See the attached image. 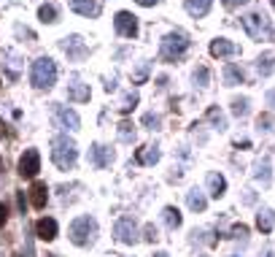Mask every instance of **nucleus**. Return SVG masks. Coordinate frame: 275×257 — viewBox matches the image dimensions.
<instances>
[{
    "label": "nucleus",
    "mask_w": 275,
    "mask_h": 257,
    "mask_svg": "<svg viewBox=\"0 0 275 257\" xmlns=\"http://www.w3.org/2000/svg\"><path fill=\"white\" fill-rule=\"evenodd\" d=\"M243 27L245 33H248L251 38H256V41H262V38H273L275 41V27H273V19L265 14V11H251V14H245L243 19Z\"/></svg>",
    "instance_id": "nucleus-1"
},
{
    "label": "nucleus",
    "mask_w": 275,
    "mask_h": 257,
    "mask_svg": "<svg viewBox=\"0 0 275 257\" xmlns=\"http://www.w3.org/2000/svg\"><path fill=\"white\" fill-rule=\"evenodd\" d=\"M76 157H78V149H76V141L68 138V135H57L51 141V160H54L57 168L68 171L76 165Z\"/></svg>",
    "instance_id": "nucleus-2"
},
{
    "label": "nucleus",
    "mask_w": 275,
    "mask_h": 257,
    "mask_svg": "<svg viewBox=\"0 0 275 257\" xmlns=\"http://www.w3.org/2000/svg\"><path fill=\"white\" fill-rule=\"evenodd\" d=\"M189 49V36L181 30L175 33H168V36L162 38V46H159V57H162L165 62H178L183 54H186Z\"/></svg>",
    "instance_id": "nucleus-3"
},
{
    "label": "nucleus",
    "mask_w": 275,
    "mask_h": 257,
    "mask_svg": "<svg viewBox=\"0 0 275 257\" xmlns=\"http://www.w3.org/2000/svg\"><path fill=\"white\" fill-rule=\"evenodd\" d=\"M30 82H33V87H38V89H51V87H54V82H57L54 60H49V57H38V60L33 62V68H30Z\"/></svg>",
    "instance_id": "nucleus-4"
},
{
    "label": "nucleus",
    "mask_w": 275,
    "mask_h": 257,
    "mask_svg": "<svg viewBox=\"0 0 275 257\" xmlns=\"http://www.w3.org/2000/svg\"><path fill=\"white\" fill-rule=\"evenodd\" d=\"M68 236H70V241L76 244V247H89L97 236V222L92 219V216H78V219L70 222Z\"/></svg>",
    "instance_id": "nucleus-5"
},
{
    "label": "nucleus",
    "mask_w": 275,
    "mask_h": 257,
    "mask_svg": "<svg viewBox=\"0 0 275 257\" xmlns=\"http://www.w3.org/2000/svg\"><path fill=\"white\" fill-rule=\"evenodd\" d=\"M51 117H54L57 128L65 130H78V114L70 111L68 106H60V103H51Z\"/></svg>",
    "instance_id": "nucleus-6"
},
{
    "label": "nucleus",
    "mask_w": 275,
    "mask_h": 257,
    "mask_svg": "<svg viewBox=\"0 0 275 257\" xmlns=\"http://www.w3.org/2000/svg\"><path fill=\"white\" fill-rule=\"evenodd\" d=\"M38 171H41V154H38L35 149H27L19 157V176L22 179H33Z\"/></svg>",
    "instance_id": "nucleus-7"
},
{
    "label": "nucleus",
    "mask_w": 275,
    "mask_h": 257,
    "mask_svg": "<svg viewBox=\"0 0 275 257\" xmlns=\"http://www.w3.org/2000/svg\"><path fill=\"white\" fill-rule=\"evenodd\" d=\"M113 27H116L119 36L135 38V36H138V16H133L130 11H119L116 19H113Z\"/></svg>",
    "instance_id": "nucleus-8"
},
{
    "label": "nucleus",
    "mask_w": 275,
    "mask_h": 257,
    "mask_svg": "<svg viewBox=\"0 0 275 257\" xmlns=\"http://www.w3.org/2000/svg\"><path fill=\"white\" fill-rule=\"evenodd\" d=\"M113 236H116V241H122V244H135L138 241V225H135V219H130V216L119 219L116 227H113Z\"/></svg>",
    "instance_id": "nucleus-9"
},
{
    "label": "nucleus",
    "mask_w": 275,
    "mask_h": 257,
    "mask_svg": "<svg viewBox=\"0 0 275 257\" xmlns=\"http://www.w3.org/2000/svg\"><path fill=\"white\" fill-rule=\"evenodd\" d=\"M89 163L95 165V168H108V165L113 163V152L108 149V146H103V144H92Z\"/></svg>",
    "instance_id": "nucleus-10"
},
{
    "label": "nucleus",
    "mask_w": 275,
    "mask_h": 257,
    "mask_svg": "<svg viewBox=\"0 0 275 257\" xmlns=\"http://www.w3.org/2000/svg\"><path fill=\"white\" fill-rule=\"evenodd\" d=\"M65 54L70 57V60H81L84 54H87V43L81 41V36H70V38H65Z\"/></svg>",
    "instance_id": "nucleus-11"
},
{
    "label": "nucleus",
    "mask_w": 275,
    "mask_h": 257,
    "mask_svg": "<svg viewBox=\"0 0 275 257\" xmlns=\"http://www.w3.org/2000/svg\"><path fill=\"white\" fill-rule=\"evenodd\" d=\"M68 3H70V8L81 16H97L100 14V3H97V0H68Z\"/></svg>",
    "instance_id": "nucleus-12"
},
{
    "label": "nucleus",
    "mask_w": 275,
    "mask_h": 257,
    "mask_svg": "<svg viewBox=\"0 0 275 257\" xmlns=\"http://www.w3.org/2000/svg\"><path fill=\"white\" fill-rule=\"evenodd\" d=\"M210 54L213 57H232V54H238V46H235L232 41H227V38H216V41L210 43Z\"/></svg>",
    "instance_id": "nucleus-13"
},
{
    "label": "nucleus",
    "mask_w": 275,
    "mask_h": 257,
    "mask_svg": "<svg viewBox=\"0 0 275 257\" xmlns=\"http://www.w3.org/2000/svg\"><path fill=\"white\" fill-rule=\"evenodd\" d=\"M46 198H49L46 184H43V181H33V187H30V203H33V209H43Z\"/></svg>",
    "instance_id": "nucleus-14"
},
{
    "label": "nucleus",
    "mask_w": 275,
    "mask_h": 257,
    "mask_svg": "<svg viewBox=\"0 0 275 257\" xmlns=\"http://www.w3.org/2000/svg\"><path fill=\"white\" fill-rule=\"evenodd\" d=\"M224 82H227V87H238V84H243L245 82L243 68L235 65V62H229V65L224 68Z\"/></svg>",
    "instance_id": "nucleus-15"
},
{
    "label": "nucleus",
    "mask_w": 275,
    "mask_h": 257,
    "mask_svg": "<svg viewBox=\"0 0 275 257\" xmlns=\"http://www.w3.org/2000/svg\"><path fill=\"white\" fill-rule=\"evenodd\" d=\"M256 227H259L262 233H273V227H275V211L273 209H259V214H256Z\"/></svg>",
    "instance_id": "nucleus-16"
},
{
    "label": "nucleus",
    "mask_w": 275,
    "mask_h": 257,
    "mask_svg": "<svg viewBox=\"0 0 275 257\" xmlns=\"http://www.w3.org/2000/svg\"><path fill=\"white\" fill-rule=\"evenodd\" d=\"M35 230H38V238H43V241H54V238H57V222L46 216V219H41L35 225Z\"/></svg>",
    "instance_id": "nucleus-17"
},
{
    "label": "nucleus",
    "mask_w": 275,
    "mask_h": 257,
    "mask_svg": "<svg viewBox=\"0 0 275 257\" xmlns=\"http://www.w3.org/2000/svg\"><path fill=\"white\" fill-rule=\"evenodd\" d=\"M205 119H208V122L213 125L216 130H227V117L221 114V108H219V106H210L208 111H205Z\"/></svg>",
    "instance_id": "nucleus-18"
},
{
    "label": "nucleus",
    "mask_w": 275,
    "mask_h": 257,
    "mask_svg": "<svg viewBox=\"0 0 275 257\" xmlns=\"http://www.w3.org/2000/svg\"><path fill=\"white\" fill-rule=\"evenodd\" d=\"M135 160L140 165H154L159 160V149H157V146H143V149H138Z\"/></svg>",
    "instance_id": "nucleus-19"
},
{
    "label": "nucleus",
    "mask_w": 275,
    "mask_h": 257,
    "mask_svg": "<svg viewBox=\"0 0 275 257\" xmlns=\"http://www.w3.org/2000/svg\"><path fill=\"white\" fill-rule=\"evenodd\" d=\"M210 3H213V0H186L183 5H186V11L192 16H205L210 11Z\"/></svg>",
    "instance_id": "nucleus-20"
},
{
    "label": "nucleus",
    "mask_w": 275,
    "mask_h": 257,
    "mask_svg": "<svg viewBox=\"0 0 275 257\" xmlns=\"http://www.w3.org/2000/svg\"><path fill=\"white\" fill-rule=\"evenodd\" d=\"M186 203H189V209H192V211H205V206H208V201H205V195L197 190V187L186 192Z\"/></svg>",
    "instance_id": "nucleus-21"
},
{
    "label": "nucleus",
    "mask_w": 275,
    "mask_h": 257,
    "mask_svg": "<svg viewBox=\"0 0 275 257\" xmlns=\"http://www.w3.org/2000/svg\"><path fill=\"white\" fill-rule=\"evenodd\" d=\"M68 98L78 100V103L89 100V87H87V84H81V82H73L70 87H68Z\"/></svg>",
    "instance_id": "nucleus-22"
},
{
    "label": "nucleus",
    "mask_w": 275,
    "mask_h": 257,
    "mask_svg": "<svg viewBox=\"0 0 275 257\" xmlns=\"http://www.w3.org/2000/svg\"><path fill=\"white\" fill-rule=\"evenodd\" d=\"M208 187H210V195H213V198H221V195H224V190H227L224 176H221V173H210L208 176Z\"/></svg>",
    "instance_id": "nucleus-23"
},
{
    "label": "nucleus",
    "mask_w": 275,
    "mask_h": 257,
    "mask_svg": "<svg viewBox=\"0 0 275 257\" xmlns=\"http://www.w3.org/2000/svg\"><path fill=\"white\" fill-rule=\"evenodd\" d=\"M162 219L170 230H175V227H181V211L175 209V206H168V209L162 211Z\"/></svg>",
    "instance_id": "nucleus-24"
},
{
    "label": "nucleus",
    "mask_w": 275,
    "mask_h": 257,
    "mask_svg": "<svg viewBox=\"0 0 275 257\" xmlns=\"http://www.w3.org/2000/svg\"><path fill=\"white\" fill-rule=\"evenodd\" d=\"M256 71H259L262 76H270V73L275 71V57L270 54V51H265V54L256 60Z\"/></svg>",
    "instance_id": "nucleus-25"
},
{
    "label": "nucleus",
    "mask_w": 275,
    "mask_h": 257,
    "mask_svg": "<svg viewBox=\"0 0 275 257\" xmlns=\"http://www.w3.org/2000/svg\"><path fill=\"white\" fill-rule=\"evenodd\" d=\"M119 138L127 141V144H133V141H135V128H133V122H127V119H124V122H119Z\"/></svg>",
    "instance_id": "nucleus-26"
},
{
    "label": "nucleus",
    "mask_w": 275,
    "mask_h": 257,
    "mask_svg": "<svg viewBox=\"0 0 275 257\" xmlns=\"http://www.w3.org/2000/svg\"><path fill=\"white\" fill-rule=\"evenodd\" d=\"M194 84H197V87H208V82H210V71L205 65H197V71H194Z\"/></svg>",
    "instance_id": "nucleus-27"
},
{
    "label": "nucleus",
    "mask_w": 275,
    "mask_h": 257,
    "mask_svg": "<svg viewBox=\"0 0 275 257\" xmlns=\"http://www.w3.org/2000/svg\"><path fill=\"white\" fill-rule=\"evenodd\" d=\"M232 114L235 117H245L248 114V98H232Z\"/></svg>",
    "instance_id": "nucleus-28"
},
{
    "label": "nucleus",
    "mask_w": 275,
    "mask_h": 257,
    "mask_svg": "<svg viewBox=\"0 0 275 257\" xmlns=\"http://www.w3.org/2000/svg\"><path fill=\"white\" fill-rule=\"evenodd\" d=\"M256 179L262 181V184H270V165H267V160H262L259 168H256Z\"/></svg>",
    "instance_id": "nucleus-29"
},
{
    "label": "nucleus",
    "mask_w": 275,
    "mask_h": 257,
    "mask_svg": "<svg viewBox=\"0 0 275 257\" xmlns=\"http://www.w3.org/2000/svg\"><path fill=\"white\" fill-rule=\"evenodd\" d=\"M38 16H41V22H57L54 5H41V8H38Z\"/></svg>",
    "instance_id": "nucleus-30"
},
{
    "label": "nucleus",
    "mask_w": 275,
    "mask_h": 257,
    "mask_svg": "<svg viewBox=\"0 0 275 257\" xmlns=\"http://www.w3.org/2000/svg\"><path fill=\"white\" fill-rule=\"evenodd\" d=\"M143 125H146L148 130H157L159 128V117H157V114H151V111L143 114Z\"/></svg>",
    "instance_id": "nucleus-31"
},
{
    "label": "nucleus",
    "mask_w": 275,
    "mask_h": 257,
    "mask_svg": "<svg viewBox=\"0 0 275 257\" xmlns=\"http://www.w3.org/2000/svg\"><path fill=\"white\" fill-rule=\"evenodd\" d=\"M146 76H148V62H140V68L135 71L133 82H135V84H140V82H146Z\"/></svg>",
    "instance_id": "nucleus-32"
},
{
    "label": "nucleus",
    "mask_w": 275,
    "mask_h": 257,
    "mask_svg": "<svg viewBox=\"0 0 275 257\" xmlns=\"http://www.w3.org/2000/svg\"><path fill=\"white\" fill-rule=\"evenodd\" d=\"M135 103H138V95L135 92H130V95H124V100H122V111H130V108H135Z\"/></svg>",
    "instance_id": "nucleus-33"
},
{
    "label": "nucleus",
    "mask_w": 275,
    "mask_h": 257,
    "mask_svg": "<svg viewBox=\"0 0 275 257\" xmlns=\"http://www.w3.org/2000/svg\"><path fill=\"white\" fill-rule=\"evenodd\" d=\"M270 125H273V117H270V114H259V119H256V128H259V130H270Z\"/></svg>",
    "instance_id": "nucleus-34"
},
{
    "label": "nucleus",
    "mask_w": 275,
    "mask_h": 257,
    "mask_svg": "<svg viewBox=\"0 0 275 257\" xmlns=\"http://www.w3.org/2000/svg\"><path fill=\"white\" fill-rule=\"evenodd\" d=\"M143 238H146V241H157V238H159V233H157V227H154V225H146V230H143Z\"/></svg>",
    "instance_id": "nucleus-35"
},
{
    "label": "nucleus",
    "mask_w": 275,
    "mask_h": 257,
    "mask_svg": "<svg viewBox=\"0 0 275 257\" xmlns=\"http://www.w3.org/2000/svg\"><path fill=\"white\" fill-rule=\"evenodd\" d=\"M245 236H248V227L245 225H235L232 227V238H245Z\"/></svg>",
    "instance_id": "nucleus-36"
},
{
    "label": "nucleus",
    "mask_w": 275,
    "mask_h": 257,
    "mask_svg": "<svg viewBox=\"0 0 275 257\" xmlns=\"http://www.w3.org/2000/svg\"><path fill=\"white\" fill-rule=\"evenodd\" d=\"M5 219H8V209H5L3 203H0V227L5 225Z\"/></svg>",
    "instance_id": "nucleus-37"
},
{
    "label": "nucleus",
    "mask_w": 275,
    "mask_h": 257,
    "mask_svg": "<svg viewBox=\"0 0 275 257\" xmlns=\"http://www.w3.org/2000/svg\"><path fill=\"white\" fill-rule=\"evenodd\" d=\"M243 3H248V0H224L227 8H238V5H243Z\"/></svg>",
    "instance_id": "nucleus-38"
},
{
    "label": "nucleus",
    "mask_w": 275,
    "mask_h": 257,
    "mask_svg": "<svg viewBox=\"0 0 275 257\" xmlns=\"http://www.w3.org/2000/svg\"><path fill=\"white\" fill-rule=\"evenodd\" d=\"M267 103H270V106H275V89H270V92H267Z\"/></svg>",
    "instance_id": "nucleus-39"
},
{
    "label": "nucleus",
    "mask_w": 275,
    "mask_h": 257,
    "mask_svg": "<svg viewBox=\"0 0 275 257\" xmlns=\"http://www.w3.org/2000/svg\"><path fill=\"white\" fill-rule=\"evenodd\" d=\"M138 3H140V5H157L159 0H138Z\"/></svg>",
    "instance_id": "nucleus-40"
},
{
    "label": "nucleus",
    "mask_w": 275,
    "mask_h": 257,
    "mask_svg": "<svg viewBox=\"0 0 275 257\" xmlns=\"http://www.w3.org/2000/svg\"><path fill=\"white\" fill-rule=\"evenodd\" d=\"M154 257H170L168 252H157V255H154Z\"/></svg>",
    "instance_id": "nucleus-41"
},
{
    "label": "nucleus",
    "mask_w": 275,
    "mask_h": 257,
    "mask_svg": "<svg viewBox=\"0 0 275 257\" xmlns=\"http://www.w3.org/2000/svg\"><path fill=\"white\" fill-rule=\"evenodd\" d=\"M16 257H25V255H16Z\"/></svg>",
    "instance_id": "nucleus-42"
},
{
    "label": "nucleus",
    "mask_w": 275,
    "mask_h": 257,
    "mask_svg": "<svg viewBox=\"0 0 275 257\" xmlns=\"http://www.w3.org/2000/svg\"><path fill=\"white\" fill-rule=\"evenodd\" d=\"M270 3H273V5H275V0H270Z\"/></svg>",
    "instance_id": "nucleus-43"
},
{
    "label": "nucleus",
    "mask_w": 275,
    "mask_h": 257,
    "mask_svg": "<svg viewBox=\"0 0 275 257\" xmlns=\"http://www.w3.org/2000/svg\"><path fill=\"white\" fill-rule=\"evenodd\" d=\"M0 168H3V163H0Z\"/></svg>",
    "instance_id": "nucleus-44"
}]
</instances>
